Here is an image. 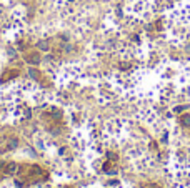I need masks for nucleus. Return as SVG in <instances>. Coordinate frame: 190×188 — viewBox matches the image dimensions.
Masks as SVG:
<instances>
[{"mask_svg": "<svg viewBox=\"0 0 190 188\" xmlns=\"http://www.w3.org/2000/svg\"><path fill=\"white\" fill-rule=\"evenodd\" d=\"M3 167H5V163H3V162H0V172L3 170Z\"/></svg>", "mask_w": 190, "mask_h": 188, "instance_id": "obj_10", "label": "nucleus"}, {"mask_svg": "<svg viewBox=\"0 0 190 188\" xmlns=\"http://www.w3.org/2000/svg\"><path fill=\"white\" fill-rule=\"evenodd\" d=\"M17 175L20 178H23V180L37 181V180H40V178H45V172L38 165H23V167H18Z\"/></svg>", "mask_w": 190, "mask_h": 188, "instance_id": "obj_1", "label": "nucleus"}, {"mask_svg": "<svg viewBox=\"0 0 190 188\" xmlns=\"http://www.w3.org/2000/svg\"><path fill=\"white\" fill-rule=\"evenodd\" d=\"M182 123L185 125V127H188V125H190V117H188V115H185V117H182Z\"/></svg>", "mask_w": 190, "mask_h": 188, "instance_id": "obj_8", "label": "nucleus"}, {"mask_svg": "<svg viewBox=\"0 0 190 188\" xmlns=\"http://www.w3.org/2000/svg\"><path fill=\"white\" fill-rule=\"evenodd\" d=\"M38 49H40V50H48V43H47L45 40L38 42Z\"/></svg>", "mask_w": 190, "mask_h": 188, "instance_id": "obj_7", "label": "nucleus"}, {"mask_svg": "<svg viewBox=\"0 0 190 188\" xmlns=\"http://www.w3.org/2000/svg\"><path fill=\"white\" fill-rule=\"evenodd\" d=\"M28 73H30V77H32V78H35V80H38V78H40V72H37L35 68H30V70H28Z\"/></svg>", "mask_w": 190, "mask_h": 188, "instance_id": "obj_6", "label": "nucleus"}, {"mask_svg": "<svg viewBox=\"0 0 190 188\" xmlns=\"http://www.w3.org/2000/svg\"><path fill=\"white\" fill-rule=\"evenodd\" d=\"M5 175H17V172H18V165L17 163H5V167H3V170H2Z\"/></svg>", "mask_w": 190, "mask_h": 188, "instance_id": "obj_4", "label": "nucleus"}, {"mask_svg": "<svg viewBox=\"0 0 190 188\" xmlns=\"http://www.w3.org/2000/svg\"><path fill=\"white\" fill-rule=\"evenodd\" d=\"M17 147H18L17 137H0V155L15 150Z\"/></svg>", "mask_w": 190, "mask_h": 188, "instance_id": "obj_2", "label": "nucleus"}, {"mask_svg": "<svg viewBox=\"0 0 190 188\" xmlns=\"http://www.w3.org/2000/svg\"><path fill=\"white\" fill-rule=\"evenodd\" d=\"M183 108H185V107H177V108H175V112L180 113V112H183Z\"/></svg>", "mask_w": 190, "mask_h": 188, "instance_id": "obj_9", "label": "nucleus"}, {"mask_svg": "<svg viewBox=\"0 0 190 188\" xmlns=\"http://www.w3.org/2000/svg\"><path fill=\"white\" fill-rule=\"evenodd\" d=\"M25 62L30 65H38L42 62V57L38 52H28V54H25Z\"/></svg>", "mask_w": 190, "mask_h": 188, "instance_id": "obj_3", "label": "nucleus"}, {"mask_svg": "<svg viewBox=\"0 0 190 188\" xmlns=\"http://www.w3.org/2000/svg\"><path fill=\"white\" fill-rule=\"evenodd\" d=\"M17 75H18V70H7L5 73L2 75L0 82H7V80H10V78H15Z\"/></svg>", "mask_w": 190, "mask_h": 188, "instance_id": "obj_5", "label": "nucleus"}]
</instances>
